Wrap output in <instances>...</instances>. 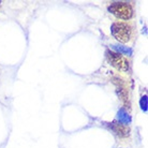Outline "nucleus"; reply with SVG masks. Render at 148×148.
<instances>
[{
    "mask_svg": "<svg viewBox=\"0 0 148 148\" xmlns=\"http://www.w3.org/2000/svg\"><path fill=\"white\" fill-rule=\"evenodd\" d=\"M117 120L119 121V123L121 125H125V126H128L131 123L132 119H131V116L129 115V113L125 110V108H119V111L117 112Z\"/></svg>",
    "mask_w": 148,
    "mask_h": 148,
    "instance_id": "obj_6",
    "label": "nucleus"
},
{
    "mask_svg": "<svg viewBox=\"0 0 148 148\" xmlns=\"http://www.w3.org/2000/svg\"><path fill=\"white\" fill-rule=\"evenodd\" d=\"M108 127L112 132H114L119 137H127L130 134V129L128 126L121 125L119 122H111L108 125Z\"/></svg>",
    "mask_w": 148,
    "mask_h": 148,
    "instance_id": "obj_4",
    "label": "nucleus"
},
{
    "mask_svg": "<svg viewBox=\"0 0 148 148\" xmlns=\"http://www.w3.org/2000/svg\"><path fill=\"white\" fill-rule=\"evenodd\" d=\"M140 106H141V110L145 113H147V110H148V97L145 95L143 96L140 99Z\"/></svg>",
    "mask_w": 148,
    "mask_h": 148,
    "instance_id": "obj_8",
    "label": "nucleus"
},
{
    "mask_svg": "<svg viewBox=\"0 0 148 148\" xmlns=\"http://www.w3.org/2000/svg\"><path fill=\"white\" fill-rule=\"evenodd\" d=\"M117 93H118L119 99L121 100L123 104H129V93L125 87H122L121 85H119L117 87Z\"/></svg>",
    "mask_w": 148,
    "mask_h": 148,
    "instance_id": "obj_7",
    "label": "nucleus"
},
{
    "mask_svg": "<svg viewBox=\"0 0 148 148\" xmlns=\"http://www.w3.org/2000/svg\"><path fill=\"white\" fill-rule=\"evenodd\" d=\"M105 55H106L108 62L111 63L115 69H117L118 71H121V72L129 71V68H130L129 61H128V59H127L125 56L117 54V53L113 52L111 49H108L105 52Z\"/></svg>",
    "mask_w": 148,
    "mask_h": 148,
    "instance_id": "obj_3",
    "label": "nucleus"
},
{
    "mask_svg": "<svg viewBox=\"0 0 148 148\" xmlns=\"http://www.w3.org/2000/svg\"><path fill=\"white\" fill-rule=\"evenodd\" d=\"M0 3H1V1H0Z\"/></svg>",
    "mask_w": 148,
    "mask_h": 148,
    "instance_id": "obj_9",
    "label": "nucleus"
},
{
    "mask_svg": "<svg viewBox=\"0 0 148 148\" xmlns=\"http://www.w3.org/2000/svg\"><path fill=\"white\" fill-rule=\"evenodd\" d=\"M111 34L120 43H128L132 37V27L128 23L115 22L111 26Z\"/></svg>",
    "mask_w": 148,
    "mask_h": 148,
    "instance_id": "obj_1",
    "label": "nucleus"
},
{
    "mask_svg": "<svg viewBox=\"0 0 148 148\" xmlns=\"http://www.w3.org/2000/svg\"><path fill=\"white\" fill-rule=\"evenodd\" d=\"M110 46H111V49H113L115 53L120 54V55L131 56L133 54V49L129 46H125V45L121 44H111Z\"/></svg>",
    "mask_w": 148,
    "mask_h": 148,
    "instance_id": "obj_5",
    "label": "nucleus"
},
{
    "mask_svg": "<svg viewBox=\"0 0 148 148\" xmlns=\"http://www.w3.org/2000/svg\"><path fill=\"white\" fill-rule=\"evenodd\" d=\"M108 10L117 18L123 21H129L133 16V8L128 2H113L108 5Z\"/></svg>",
    "mask_w": 148,
    "mask_h": 148,
    "instance_id": "obj_2",
    "label": "nucleus"
}]
</instances>
